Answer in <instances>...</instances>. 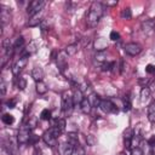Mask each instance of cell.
I'll return each mask as SVG.
<instances>
[{"mask_svg": "<svg viewBox=\"0 0 155 155\" xmlns=\"http://www.w3.org/2000/svg\"><path fill=\"white\" fill-rule=\"evenodd\" d=\"M103 13H104L103 4L102 2H97V1L92 2L91 7H90V10H88V12L86 15V23H87V25L91 27V28L96 27L98 24V22L101 21Z\"/></svg>", "mask_w": 155, "mask_h": 155, "instance_id": "6da1fadb", "label": "cell"}, {"mask_svg": "<svg viewBox=\"0 0 155 155\" xmlns=\"http://www.w3.org/2000/svg\"><path fill=\"white\" fill-rule=\"evenodd\" d=\"M73 108H74L73 96L70 93H68V92H64L63 97H62V111L65 115H70L71 111H73Z\"/></svg>", "mask_w": 155, "mask_h": 155, "instance_id": "7a4b0ae2", "label": "cell"}, {"mask_svg": "<svg viewBox=\"0 0 155 155\" xmlns=\"http://www.w3.org/2000/svg\"><path fill=\"white\" fill-rule=\"evenodd\" d=\"M30 127L28 126V124H23L21 126V128L18 130V133H17V142L19 144H25L29 142L31 134H30Z\"/></svg>", "mask_w": 155, "mask_h": 155, "instance_id": "3957f363", "label": "cell"}, {"mask_svg": "<svg viewBox=\"0 0 155 155\" xmlns=\"http://www.w3.org/2000/svg\"><path fill=\"white\" fill-rule=\"evenodd\" d=\"M45 5H46V2L44 0H33V1H30V4L28 5V10H27L29 17L39 15L42 11V8L45 7Z\"/></svg>", "mask_w": 155, "mask_h": 155, "instance_id": "277c9868", "label": "cell"}, {"mask_svg": "<svg viewBox=\"0 0 155 155\" xmlns=\"http://www.w3.org/2000/svg\"><path fill=\"white\" fill-rule=\"evenodd\" d=\"M50 130L58 138L65 130V120L64 119H56L54 122L52 124V126L50 127Z\"/></svg>", "mask_w": 155, "mask_h": 155, "instance_id": "5b68a950", "label": "cell"}, {"mask_svg": "<svg viewBox=\"0 0 155 155\" xmlns=\"http://www.w3.org/2000/svg\"><path fill=\"white\" fill-rule=\"evenodd\" d=\"M75 150H76L75 147L71 143H69L67 139L58 144V154L59 155H73V153Z\"/></svg>", "mask_w": 155, "mask_h": 155, "instance_id": "8992f818", "label": "cell"}, {"mask_svg": "<svg viewBox=\"0 0 155 155\" xmlns=\"http://www.w3.org/2000/svg\"><path fill=\"white\" fill-rule=\"evenodd\" d=\"M27 63H28V57L22 56L21 58H18V59L15 62L13 67H12V74H13L15 76H18L19 73H21V71L24 69V67L27 65Z\"/></svg>", "mask_w": 155, "mask_h": 155, "instance_id": "52a82bcc", "label": "cell"}, {"mask_svg": "<svg viewBox=\"0 0 155 155\" xmlns=\"http://www.w3.org/2000/svg\"><path fill=\"white\" fill-rule=\"evenodd\" d=\"M99 108L102 109L103 113L105 114H113V113H117V107L110 101V99H103L101 101Z\"/></svg>", "mask_w": 155, "mask_h": 155, "instance_id": "ba28073f", "label": "cell"}, {"mask_svg": "<svg viewBox=\"0 0 155 155\" xmlns=\"http://www.w3.org/2000/svg\"><path fill=\"white\" fill-rule=\"evenodd\" d=\"M142 51V46L137 42H130L125 45V52L130 56H137L138 53H140Z\"/></svg>", "mask_w": 155, "mask_h": 155, "instance_id": "9c48e42d", "label": "cell"}, {"mask_svg": "<svg viewBox=\"0 0 155 155\" xmlns=\"http://www.w3.org/2000/svg\"><path fill=\"white\" fill-rule=\"evenodd\" d=\"M42 139H44V142L48 145V147H51V148H53V147H56L57 145V137L51 132V130L48 128L46 132H44V134H42Z\"/></svg>", "mask_w": 155, "mask_h": 155, "instance_id": "30bf717a", "label": "cell"}, {"mask_svg": "<svg viewBox=\"0 0 155 155\" xmlns=\"http://www.w3.org/2000/svg\"><path fill=\"white\" fill-rule=\"evenodd\" d=\"M57 65L63 71L68 68V54L65 51H61L57 56Z\"/></svg>", "mask_w": 155, "mask_h": 155, "instance_id": "8fae6325", "label": "cell"}, {"mask_svg": "<svg viewBox=\"0 0 155 155\" xmlns=\"http://www.w3.org/2000/svg\"><path fill=\"white\" fill-rule=\"evenodd\" d=\"M133 134L134 131L132 128H126L124 132V144L126 149H131L132 147V140H133Z\"/></svg>", "mask_w": 155, "mask_h": 155, "instance_id": "7c38bea8", "label": "cell"}, {"mask_svg": "<svg viewBox=\"0 0 155 155\" xmlns=\"http://www.w3.org/2000/svg\"><path fill=\"white\" fill-rule=\"evenodd\" d=\"M10 18H11V12H10V8L6 7L5 5H1V12H0V19H1V25L5 27L8 22H10Z\"/></svg>", "mask_w": 155, "mask_h": 155, "instance_id": "4fadbf2b", "label": "cell"}, {"mask_svg": "<svg viewBox=\"0 0 155 155\" xmlns=\"http://www.w3.org/2000/svg\"><path fill=\"white\" fill-rule=\"evenodd\" d=\"M4 148L6 149V151L10 155H15L17 153V145H16V143L12 138H8L7 140L4 142Z\"/></svg>", "mask_w": 155, "mask_h": 155, "instance_id": "5bb4252c", "label": "cell"}, {"mask_svg": "<svg viewBox=\"0 0 155 155\" xmlns=\"http://www.w3.org/2000/svg\"><path fill=\"white\" fill-rule=\"evenodd\" d=\"M31 76L35 81H42V78H44V70L41 67H34L33 70H31Z\"/></svg>", "mask_w": 155, "mask_h": 155, "instance_id": "9a60e30c", "label": "cell"}, {"mask_svg": "<svg viewBox=\"0 0 155 155\" xmlns=\"http://www.w3.org/2000/svg\"><path fill=\"white\" fill-rule=\"evenodd\" d=\"M80 109H81V111H82L84 114H88V113L91 111L92 105H91L88 98H84V101H82L81 104H80Z\"/></svg>", "mask_w": 155, "mask_h": 155, "instance_id": "2e32d148", "label": "cell"}, {"mask_svg": "<svg viewBox=\"0 0 155 155\" xmlns=\"http://www.w3.org/2000/svg\"><path fill=\"white\" fill-rule=\"evenodd\" d=\"M67 140H68L69 143H71V144L75 147V149L79 148V138H78V134H76V133H74V132L68 133V134H67Z\"/></svg>", "mask_w": 155, "mask_h": 155, "instance_id": "e0dca14e", "label": "cell"}, {"mask_svg": "<svg viewBox=\"0 0 155 155\" xmlns=\"http://www.w3.org/2000/svg\"><path fill=\"white\" fill-rule=\"evenodd\" d=\"M13 47H15V51H22L23 52V50L25 48V46H24V38L23 36H18L17 39H16V41L13 42Z\"/></svg>", "mask_w": 155, "mask_h": 155, "instance_id": "ac0fdd59", "label": "cell"}, {"mask_svg": "<svg viewBox=\"0 0 155 155\" xmlns=\"http://www.w3.org/2000/svg\"><path fill=\"white\" fill-rule=\"evenodd\" d=\"M35 51H36V45H35V42H34V41H31V42H30L29 45H27V46H25V48L23 50V56L28 57V56L33 54Z\"/></svg>", "mask_w": 155, "mask_h": 155, "instance_id": "d6986e66", "label": "cell"}, {"mask_svg": "<svg viewBox=\"0 0 155 155\" xmlns=\"http://www.w3.org/2000/svg\"><path fill=\"white\" fill-rule=\"evenodd\" d=\"M148 119L150 122H155V101H153L149 104L148 108Z\"/></svg>", "mask_w": 155, "mask_h": 155, "instance_id": "ffe728a7", "label": "cell"}, {"mask_svg": "<svg viewBox=\"0 0 155 155\" xmlns=\"http://www.w3.org/2000/svg\"><path fill=\"white\" fill-rule=\"evenodd\" d=\"M84 96H82V92L80 91V90H76L74 93H73V101H74V105H80L81 104V102L84 101Z\"/></svg>", "mask_w": 155, "mask_h": 155, "instance_id": "44dd1931", "label": "cell"}, {"mask_svg": "<svg viewBox=\"0 0 155 155\" xmlns=\"http://www.w3.org/2000/svg\"><path fill=\"white\" fill-rule=\"evenodd\" d=\"M107 46H108V44H107V41H105L103 38L97 39L96 42H94V47H96V50H98V51H102V50L107 48Z\"/></svg>", "mask_w": 155, "mask_h": 155, "instance_id": "7402d4cb", "label": "cell"}, {"mask_svg": "<svg viewBox=\"0 0 155 155\" xmlns=\"http://www.w3.org/2000/svg\"><path fill=\"white\" fill-rule=\"evenodd\" d=\"M41 23V17H40V13L39 15H35L33 17H30V19L28 21V25L29 27H35V25H39Z\"/></svg>", "mask_w": 155, "mask_h": 155, "instance_id": "603a6c76", "label": "cell"}, {"mask_svg": "<svg viewBox=\"0 0 155 155\" xmlns=\"http://www.w3.org/2000/svg\"><path fill=\"white\" fill-rule=\"evenodd\" d=\"M87 98H88V101H90V103H91V105H92V107H97V105H99V104H101L99 96H98V94H96V93H91V94H90V97H87Z\"/></svg>", "mask_w": 155, "mask_h": 155, "instance_id": "cb8c5ba5", "label": "cell"}, {"mask_svg": "<svg viewBox=\"0 0 155 155\" xmlns=\"http://www.w3.org/2000/svg\"><path fill=\"white\" fill-rule=\"evenodd\" d=\"M1 120H2V122H4L5 125H8V126L15 122L13 115H11V114H8V113H5V114L1 116Z\"/></svg>", "mask_w": 155, "mask_h": 155, "instance_id": "d4e9b609", "label": "cell"}, {"mask_svg": "<svg viewBox=\"0 0 155 155\" xmlns=\"http://www.w3.org/2000/svg\"><path fill=\"white\" fill-rule=\"evenodd\" d=\"M36 92H38L39 94H44V93L47 92V87H46V85H45L42 81H39V82L36 84Z\"/></svg>", "mask_w": 155, "mask_h": 155, "instance_id": "484cf974", "label": "cell"}, {"mask_svg": "<svg viewBox=\"0 0 155 155\" xmlns=\"http://www.w3.org/2000/svg\"><path fill=\"white\" fill-rule=\"evenodd\" d=\"M149 96H150V88L149 87H143L142 91H140V99L144 102L149 98Z\"/></svg>", "mask_w": 155, "mask_h": 155, "instance_id": "4316f807", "label": "cell"}, {"mask_svg": "<svg viewBox=\"0 0 155 155\" xmlns=\"http://www.w3.org/2000/svg\"><path fill=\"white\" fill-rule=\"evenodd\" d=\"M131 107H132L131 97L127 94V96H125V98H124V110H125V111H128V110L131 109Z\"/></svg>", "mask_w": 155, "mask_h": 155, "instance_id": "83f0119b", "label": "cell"}, {"mask_svg": "<svg viewBox=\"0 0 155 155\" xmlns=\"http://www.w3.org/2000/svg\"><path fill=\"white\" fill-rule=\"evenodd\" d=\"M65 52H67V54L68 56H73V54H75L76 52H78V45H69L67 48H65Z\"/></svg>", "mask_w": 155, "mask_h": 155, "instance_id": "f1b7e54d", "label": "cell"}, {"mask_svg": "<svg viewBox=\"0 0 155 155\" xmlns=\"http://www.w3.org/2000/svg\"><path fill=\"white\" fill-rule=\"evenodd\" d=\"M25 86H27V81H25V79L22 78V76L17 78V87H18L19 90H24Z\"/></svg>", "mask_w": 155, "mask_h": 155, "instance_id": "f546056e", "label": "cell"}, {"mask_svg": "<svg viewBox=\"0 0 155 155\" xmlns=\"http://www.w3.org/2000/svg\"><path fill=\"white\" fill-rule=\"evenodd\" d=\"M132 17V13H131V10L128 8V7H126V8H124L122 11H121V18H124V19H130Z\"/></svg>", "mask_w": 155, "mask_h": 155, "instance_id": "4dcf8cb0", "label": "cell"}, {"mask_svg": "<svg viewBox=\"0 0 155 155\" xmlns=\"http://www.w3.org/2000/svg\"><path fill=\"white\" fill-rule=\"evenodd\" d=\"M40 117H41V120H50L51 119V110L44 109L40 114Z\"/></svg>", "mask_w": 155, "mask_h": 155, "instance_id": "1f68e13d", "label": "cell"}, {"mask_svg": "<svg viewBox=\"0 0 155 155\" xmlns=\"http://www.w3.org/2000/svg\"><path fill=\"white\" fill-rule=\"evenodd\" d=\"M114 65H115V63L114 62H104L103 64H102V70H110L111 68H114Z\"/></svg>", "mask_w": 155, "mask_h": 155, "instance_id": "d6a6232c", "label": "cell"}, {"mask_svg": "<svg viewBox=\"0 0 155 155\" xmlns=\"http://www.w3.org/2000/svg\"><path fill=\"white\" fill-rule=\"evenodd\" d=\"M145 71H147L148 74H155V65L148 64V65L145 67Z\"/></svg>", "mask_w": 155, "mask_h": 155, "instance_id": "836d02e7", "label": "cell"}, {"mask_svg": "<svg viewBox=\"0 0 155 155\" xmlns=\"http://www.w3.org/2000/svg\"><path fill=\"white\" fill-rule=\"evenodd\" d=\"M131 155H143V151H142L140 148L136 147V148H132V150H131Z\"/></svg>", "mask_w": 155, "mask_h": 155, "instance_id": "e575fe53", "label": "cell"}, {"mask_svg": "<svg viewBox=\"0 0 155 155\" xmlns=\"http://www.w3.org/2000/svg\"><path fill=\"white\" fill-rule=\"evenodd\" d=\"M110 39H111L113 41H116V40H119V39H120V34H119L117 31L113 30V31L110 33Z\"/></svg>", "mask_w": 155, "mask_h": 155, "instance_id": "d590c367", "label": "cell"}, {"mask_svg": "<svg viewBox=\"0 0 155 155\" xmlns=\"http://www.w3.org/2000/svg\"><path fill=\"white\" fill-rule=\"evenodd\" d=\"M0 90H1V96H5V93H6V84H5L4 80H1V82H0Z\"/></svg>", "mask_w": 155, "mask_h": 155, "instance_id": "8d00e7d4", "label": "cell"}, {"mask_svg": "<svg viewBox=\"0 0 155 155\" xmlns=\"http://www.w3.org/2000/svg\"><path fill=\"white\" fill-rule=\"evenodd\" d=\"M148 144H149L151 148H154V147H155V134H153V136L148 139Z\"/></svg>", "mask_w": 155, "mask_h": 155, "instance_id": "74e56055", "label": "cell"}, {"mask_svg": "<svg viewBox=\"0 0 155 155\" xmlns=\"http://www.w3.org/2000/svg\"><path fill=\"white\" fill-rule=\"evenodd\" d=\"M16 102H17V99H10V101L7 102V105H8V108H15V105H16Z\"/></svg>", "mask_w": 155, "mask_h": 155, "instance_id": "f35d334b", "label": "cell"}, {"mask_svg": "<svg viewBox=\"0 0 155 155\" xmlns=\"http://www.w3.org/2000/svg\"><path fill=\"white\" fill-rule=\"evenodd\" d=\"M119 155H125V154H124V153H120V154H119Z\"/></svg>", "mask_w": 155, "mask_h": 155, "instance_id": "ab89813d", "label": "cell"}]
</instances>
